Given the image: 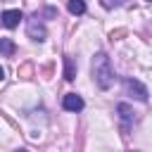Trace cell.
<instances>
[{
    "label": "cell",
    "mask_w": 152,
    "mask_h": 152,
    "mask_svg": "<svg viewBox=\"0 0 152 152\" xmlns=\"http://www.w3.org/2000/svg\"><path fill=\"white\" fill-rule=\"evenodd\" d=\"M93 78H95L97 88H102V90H107L114 83V69H112V62L104 52H97L93 57Z\"/></svg>",
    "instance_id": "6da1fadb"
},
{
    "label": "cell",
    "mask_w": 152,
    "mask_h": 152,
    "mask_svg": "<svg viewBox=\"0 0 152 152\" xmlns=\"http://www.w3.org/2000/svg\"><path fill=\"white\" fill-rule=\"evenodd\" d=\"M124 90H126V95H131L140 102H147V88L138 78H124Z\"/></svg>",
    "instance_id": "7a4b0ae2"
},
{
    "label": "cell",
    "mask_w": 152,
    "mask_h": 152,
    "mask_svg": "<svg viewBox=\"0 0 152 152\" xmlns=\"http://www.w3.org/2000/svg\"><path fill=\"white\" fill-rule=\"evenodd\" d=\"M26 31H28V38H33V40H38V43L48 38V31H45V26H43V21H40V14H38V12L28 19Z\"/></svg>",
    "instance_id": "3957f363"
},
{
    "label": "cell",
    "mask_w": 152,
    "mask_h": 152,
    "mask_svg": "<svg viewBox=\"0 0 152 152\" xmlns=\"http://www.w3.org/2000/svg\"><path fill=\"white\" fill-rule=\"evenodd\" d=\"M21 19H24V17H21V12H19V10H5V12L0 14V21H2V26H5V28H17Z\"/></svg>",
    "instance_id": "277c9868"
},
{
    "label": "cell",
    "mask_w": 152,
    "mask_h": 152,
    "mask_svg": "<svg viewBox=\"0 0 152 152\" xmlns=\"http://www.w3.org/2000/svg\"><path fill=\"white\" fill-rule=\"evenodd\" d=\"M62 107H64L66 112H81V109H83V97L76 95V93H66V95L62 97Z\"/></svg>",
    "instance_id": "5b68a950"
},
{
    "label": "cell",
    "mask_w": 152,
    "mask_h": 152,
    "mask_svg": "<svg viewBox=\"0 0 152 152\" xmlns=\"http://www.w3.org/2000/svg\"><path fill=\"white\" fill-rule=\"evenodd\" d=\"M116 114H119V119H121L126 126L135 121V112H133V109H131L126 102H119V104H116Z\"/></svg>",
    "instance_id": "8992f818"
},
{
    "label": "cell",
    "mask_w": 152,
    "mask_h": 152,
    "mask_svg": "<svg viewBox=\"0 0 152 152\" xmlns=\"http://www.w3.org/2000/svg\"><path fill=\"white\" fill-rule=\"evenodd\" d=\"M14 52H17L14 40H12V38H0V55H2V57H12Z\"/></svg>",
    "instance_id": "52a82bcc"
},
{
    "label": "cell",
    "mask_w": 152,
    "mask_h": 152,
    "mask_svg": "<svg viewBox=\"0 0 152 152\" xmlns=\"http://www.w3.org/2000/svg\"><path fill=\"white\" fill-rule=\"evenodd\" d=\"M64 78L66 81H74L76 78V64L71 57H64Z\"/></svg>",
    "instance_id": "ba28073f"
},
{
    "label": "cell",
    "mask_w": 152,
    "mask_h": 152,
    "mask_svg": "<svg viewBox=\"0 0 152 152\" xmlns=\"http://www.w3.org/2000/svg\"><path fill=\"white\" fill-rule=\"evenodd\" d=\"M66 7H69V12H71V14H76V17H78V14H83V12H86V0H69V2H66Z\"/></svg>",
    "instance_id": "9c48e42d"
},
{
    "label": "cell",
    "mask_w": 152,
    "mask_h": 152,
    "mask_svg": "<svg viewBox=\"0 0 152 152\" xmlns=\"http://www.w3.org/2000/svg\"><path fill=\"white\" fill-rule=\"evenodd\" d=\"M102 2V7H107V10H114V7H121V5H126L128 0H100Z\"/></svg>",
    "instance_id": "30bf717a"
},
{
    "label": "cell",
    "mask_w": 152,
    "mask_h": 152,
    "mask_svg": "<svg viewBox=\"0 0 152 152\" xmlns=\"http://www.w3.org/2000/svg\"><path fill=\"white\" fill-rule=\"evenodd\" d=\"M2 78H5V69L0 66V81H2Z\"/></svg>",
    "instance_id": "8fae6325"
},
{
    "label": "cell",
    "mask_w": 152,
    "mask_h": 152,
    "mask_svg": "<svg viewBox=\"0 0 152 152\" xmlns=\"http://www.w3.org/2000/svg\"><path fill=\"white\" fill-rule=\"evenodd\" d=\"M147 2H152V0H147Z\"/></svg>",
    "instance_id": "7c38bea8"
}]
</instances>
